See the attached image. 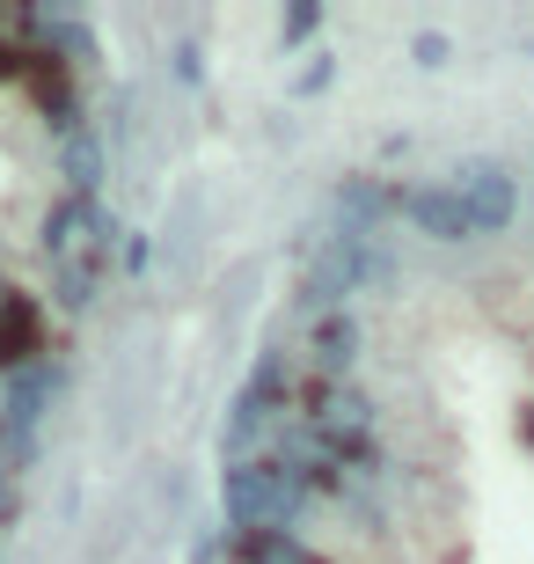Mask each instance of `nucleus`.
Here are the masks:
<instances>
[{"label":"nucleus","instance_id":"obj_10","mask_svg":"<svg viewBox=\"0 0 534 564\" xmlns=\"http://www.w3.org/2000/svg\"><path fill=\"white\" fill-rule=\"evenodd\" d=\"M308 359H315V375H323V381H345L351 359H359V323H351L345 308L323 315V323H308Z\"/></svg>","mask_w":534,"mask_h":564},{"label":"nucleus","instance_id":"obj_6","mask_svg":"<svg viewBox=\"0 0 534 564\" xmlns=\"http://www.w3.org/2000/svg\"><path fill=\"white\" fill-rule=\"evenodd\" d=\"M395 213H403L417 235H432V242H469L476 235V220H469V206H461L454 184H403L395 191Z\"/></svg>","mask_w":534,"mask_h":564},{"label":"nucleus","instance_id":"obj_14","mask_svg":"<svg viewBox=\"0 0 534 564\" xmlns=\"http://www.w3.org/2000/svg\"><path fill=\"white\" fill-rule=\"evenodd\" d=\"M411 59L425 66V74H439V66L454 59V37H439V30H417V37H411Z\"/></svg>","mask_w":534,"mask_h":564},{"label":"nucleus","instance_id":"obj_15","mask_svg":"<svg viewBox=\"0 0 534 564\" xmlns=\"http://www.w3.org/2000/svg\"><path fill=\"white\" fill-rule=\"evenodd\" d=\"M329 82H337V52H308V66H301V82H293V88H301V96H323Z\"/></svg>","mask_w":534,"mask_h":564},{"label":"nucleus","instance_id":"obj_9","mask_svg":"<svg viewBox=\"0 0 534 564\" xmlns=\"http://www.w3.org/2000/svg\"><path fill=\"white\" fill-rule=\"evenodd\" d=\"M329 213H337V235H381V220L395 213V191L373 176H345L329 191Z\"/></svg>","mask_w":534,"mask_h":564},{"label":"nucleus","instance_id":"obj_19","mask_svg":"<svg viewBox=\"0 0 534 564\" xmlns=\"http://www.w3.org/2000/svg\"><path fill=\"white\" fill-rule=\"evenodd\" d=\"M527 440H534V403H527Z\"/></svg>","mask_w":534,"mask_h":564},{"label":"nucleus","instance_id":"obj_7","mask_svg":"<svg viewBox=\"0 0 534 564\" xmlns=\"http://www.w3.org/2000/svg\"><path fill=\"white\" fill-rule=\"evenodd\" d=\"M37 359H52L44 352V308L22 286L0 279V381L22 375V367H37Z\"/></svg>","mask_w":534,"mask_h":564},{"label":"nucleus","instance_id":"obj_16","mask_svg":"<svg viewBox=\"0 0 534 564\" xmlns=\"http://www.w3.org/2000/svg\"><path fill=\"white\" fill-rule=\"evenodd\" d=\"M168 74H176V82H184V88H198V82H206V52H198V44H176V52H168Z\"/></svg>","mask_w":534,"mask_h":564},{"label":"nucleus","instance_id":"obj_18","mask_svg":"<svg viewBox=\"0 0 534 564\" xmlns=\"http://www.w3.org/2000/svg\"><path fill=\"white\" fill-rule=\"evenodd\" d=\"M146 257H154V242L146 235H124V272H146Z\"/></svg>","mask_w":534,"mask_h":564},{"label":"nucleus","instance_id":"obj_5","mask_svg":"<svg viewBox=\"0 0 534 564\" xmlns=\"http://www.w3.org/2000/svg\"><path fill=\"white\" fill-rule=\"evenodd\" d=\"M454 191H461V206H469L476 235H505L520 213V176L505 162H461L454 169Z\"/></svg>","mask_w":534,"mask_h":564},{"label":"nucleus","instance_id":"obj_11","mask_svg":"<svg viewBox=\"0 0 534 564\" xmlns=\"http://www.w3.org/2000/svg\"><path fill=\"white\" fill-rule=\"evenodd\" d=\"M227 557L235 564H323L301 535H227Z\"/></svg>","mask_w":534,"mask_h":564},{"label":"nucleus","instance_id":"obj_1","mask_svg":"<svg viewBox=\"0 0 534 564\" xmlns=\"http://www.w3.org/2000/svg\"><path fill=\"white\" fill-rule=\"evenodd\" d=\"M110 242H118V228H110L103 198H52V213H44L37 228V250L44 264H52V301H59V315H88L96 308V293H103V272H110Z\"/></svg>","mask_w":534,"mask_h":564},{"label":"nucleus","instance_id":"obj_2","mask_svg":"<svg viewBox=\"0 0 534 564\" xmlns=\"http://www.w3.org/2000/svg\"><path fill=\"white\" fill-rule=\"evenodd\" d=\"M315 484L279 455H257V462H227L220 469V513L235 535H293L301 513H308Z\"/></svg>","mask_w":534,"mask_h":564},{"label":"nucleus","instance_id":"obj_17","mask_svg":"<svg viewBox=\"0 0 534 564\" xmlns=\"http://www.w3.org/2000/svg\"><path fill=\"white\" fill-rule=\"evenodd\" d=\"M0 521H15V462L0 455Z\"/></svg>","mask_w":534,"mask_h":564},{"label":"nucleus","instance_id":"obj_12","mask_svg":"<svg viewBox=\"0 0 534 564\" xmlns=\"http://www.w3.org/2000/svg\"><path fill=\"white\" fill-rule=\"evenodd\" d=\"M59 176L74 198H96V184H103V140L96 132H81V140H66L59 147Z\"/></svg>","mask_w":534,"mask_h":564},{"label":"nucleus","instance_id":"obj_13","mask_svg":"<svg viewBox=\"0 0 534 564\" xmlns=\"http://www.w3.org/2000/svg\"><path fill=\"white\" fill-rule=\"evenodd\" d=\"M315 30H323V8H315V0H293L286 15H279V52H293V44H308Z\"/></svg>","mask_w":534,"mask_h":564},{"label":"nucleus","instance_id":"obj_8","mask_svg":"<svg viewBox=\"0 0 534 564\" xmlns=\"http://www.w3.org/2000/svg\"><path fill=\"white\" fill-rule=\"evenodd\" d=\"M279 411H286V403H271L264 389H235V397H227V419H220V455L227 462H257V447H264V433H286V425H279Z\"/></svg>","mask_w":534,"mask_h":564},{"label":"nucleus","instance_id":"obj_3","mask_svg":"<svg viewBox=\"0 0 534 564\" xmlns=\"http://www.w3.org/2000/svg\"><path fill=\"white\" fill-rule=\"evenodd\" d=\"M395 279V257L381 235H323L308 257V272H301V315H337L351 301V293L367 286H389Z\"/></svg>","mask_w":534,"mask_h":564},{"label":"nucleus","instance_id":"obj_4","mask_svg":"<svg viewBox=\"0 0 534 564\" xmlns=\"http://www.w3.org/2000/svg\"><path fill=\"white\" fill-rule=\"evenodd\" d=\"M52 397H59V367H52V359H37V367H22V375L0 381V455L8 462L37 455V425H44V411H52Z\"/></svg>","mask_w":534,"mask_h":564}]
</instances>
